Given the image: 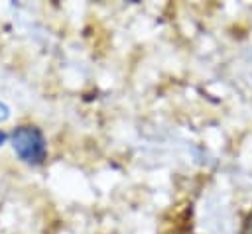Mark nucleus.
Segmentation results:
<instances>
[{
    "instance_id": "obj_4",
    "label": "nucleus",
    "mask_w": 252,
    "mask_h": 234,
    "mask_svg": "<svg viewBox=\"0 0 252 234\" xmlns=\"http://www.w3.org/2000/svg\"><path fill=\"white\" fill-rule=\"evenodd\" d=\"M4 142H6V134H4L2 130H0V147L4 146Z\"/></svg>"
},
{
    "instance_id": "obj_3",
    "label": "nucleus",
    "mask_w": 252,
    "mask_h": 234,
    "mask_svg": "<svg viewBox=\"0 0 252 234\" xmlns=\"http://www.w3.org/2000/svg\"><path fill=\"white\" fill-rule=\"evenodd\" d=\"M242 234H252V212L248 214V218H246V222L242 226Z\"/></svg>"
},
{
    "instance_id": "obj_1",
    "label": "nucleus",
    "mask_w": 252,
    "mask_h": 234,
    "mask_svg": "<svg viewBox=\"0 0 252 234\" xmlns=\"http://www.w3.org/2000/svg\"><path fill=\"white\" fill-rule=\"evenodd\" d=\"M12 147L16 155L28 165H41L47 157L45 138L35 126H18L12 132Z\"/></svg>"
},
{
    "instance_id": "obj_2",
    "label": "nucleus",
    "mask_w": 252,
    "mask_h": 234,
    "mask_svg": "<svg viewBox=\"0 0 252 234\" xmlns=\"http://www.w3.org/2000/svg\"><path fill=\"white\" fill-rule=\"evenodd\" d=\"M8 116H10V108L0 100V122H4V120H8Z\"/></svg>"
}]
</instances>
